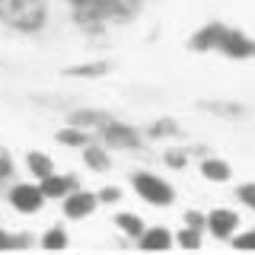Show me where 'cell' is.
Listing matches in <instances>:
<instances>
[{"label": "cell", "instance_id": "1", "mask_svg": "<svg viewBox=\"0 0 255 255\" xmlns=\"http://www.w3.org/2000/svg\"><path fill=\"white\" fill-rule=\"evenodd\" d=\"M51 6L48 0H3L0 3V22L19 35H38L48 26Z\"/></svg>", "mask_w": 255, "mask_h": 255}, {"label": "cell", "instance_id": "2", "mask_svg": "<svg viewBox=\"0 0 255 255\" xmlns=\"http://www.w3.org/2000/svg\"><path fill=\"white\" fill-rule=\"evenodd\" d=\"M131 188L137 191L140 201H147L153 207H172V201H175V188L163 179V175L147 172V169H140V172L131 175Z\"/></svg>", "mask_w": 255, "mask_h": 255}, {"label": "cell", "instance_id": "3", "mask_svg": "<svg viewBox=\"0 0 255 255\" xmlns=\"http://www.w3.org/2000/svg\"><path fill=\"white\" fill-rule=\"evenodd\" d=\"M6 204H10L16 214H22V217H35L48 204V198L42 195L38 182L32 179V182H13V185L6 188Z\"/></svg>", "mask_w": 255, "mask_h": 255}, {"label": "cell", "instance_id": "4", "mask_svg": "<svg viewBox=\"0 0 255 255\" xmlns=\"http://www.w3.org/2000/svg\"><path fill=\"white\" fill-rule=\"evenodd\" d=\"M96 134H99V140L106 143V147H118V150H140L143 147V134L134 125L118 122V118L106 122Z\"/></svg>", "mask_w": 255, "mask_h": 255}, {"label": "cell", "instance_id": "5", "mask_svg": "<svg viewBox=\"0 0 255 255\" xmlns=\"http://www.w3.org/2000/svg\"><path fill=\"white\" fill-rule=\"evenodd\" d=\"M217 54L230 61H255V38H249L243 29H230L223 32L220 45H217Z\"/></svg>", "mask_w": 255, "mask_h": 255}, {"label": "cell", "instance_id": "6", "mask_svg": "<svg viewBox=\"0 0 255 255\" xmlns=\"http://www.w3.org/2000/svg\"><path fill=\"white\" fill-rule=\"evenodd\" d=\"M96 207H99V198H96V191H86V188H74L67 191V195L61 198V211L67 220H86L96 214Z\"/></svg>", "mask_w": 255, "mask_h": 255}, {"label": "cell", "instance_id": "7", "mask_svg": "<svg viewBox=\"0 0 255 255\" xmlns=\"http://www.w3.org/2000/svg\"><path fill=\"white\" fill-rule=\"evenodd\" d=\"M236 227H239L236 211H230V207H214V211H207V227L204 230L214 239H223V243H227V239L236 233Z\"/></svg>", "mask_w": 255, "mask_h": 255}, {"label": "cell", "instance_id": "8", "mask_svg": "<svg viewBox=\"0 0 255 255\" xmlns=\"http://www.w3.org/2000/svg\"><path fill=\"white\" fill-rule=\"evenodd\" d=\"M223 32H227V22H207V26H201V29L195 32V35L188 38V51H195V54L217 51Z\"/></svg>", "mask_w": 255, "mask_h": 255}, {"label": "cell", "instance_id": "9", "mask_svg": "<svg viewBox=\"0 0 255 255\" xmlns=\"http://www.w3.org/2000/svg\"><path fill=\"white\" fill-rule=\"evenodd\" d=\"M80 185L77 182V175L74 172H64V175H58V172H51V175H45V179H38V188H42V195L48 198V201H61L67 191H74Z\"/></svg>", "mask_w": 255, "mask_h": 255}, {"label": "cell", "instance_id": "10", "mask_svg": "<svg viewBox=\"0 0 255 255\" xmlns=\"http://www.w3.org/2000/svg\"><path fill=\"white\" fill-rule=\"evenodd\" d=\"M134 243H137L140 249H147V252H166L169 246H175V239H172V233L166 227H143V233L134 239Z\"/></svg>", "mask_w": 255, "mask_h": 255}, {"label": "cell", "instance_id": "11", "mask_svg": "<svg viewBox=\"0 0 255 255\" xmlns=\"http://www.w3.org/2000/svg\"><path fill=\"white\" fill-rule=\"evenodd\" d=\"M106 122H112V115L106 109H74L67 115V125L83 128V131H99Z\"/></svg>", "mask_w": 255, "mask_h": 255}, {"label": "cell", "instance_id": "12", "mask_svg": "<svg viewBox=\"0 0 255 255\" xmlns=\"http://www.w3.org/2000/svg\"><path fill=\"white\" fill-rule=\"evenodd\" d=\"M143 3L147 0H102V6L109 13V22H128L134 16H140Z\"/></svg>", "mask_w": 255, "mask_h": 255}, {"label": "cell", "instance_id": "13", "mask_svg": "<svg viewBox=\"0 0 255 255\" xmlns=\"http://www.w3.org/2000/svg\"><path fill=\"white\" fill-rule=\"evenodd\" d=\"M80 156H83V166L93 169V172H109L112 169V156H109L106 143H99V140H90L80 150Z\"/></svg>", "mask_w": 255, "mask_h": 255}, {"label": "cell", "instance_id": "14", "mask_svg": "<svg viewBox=\"0 0 255 255\" xmlns=\"http://www.w3.org/2000/svg\"><path fill=\"white\" fill-rule=\"evenodd\" d=\"M201 175H204L207 182H214V185H223V182L233 179V169H230L227 159L207 153V156H201Z\"/></svg>", "mask_w": 255, "mask_h": 255}, {"label": "cell", "instance_id": "15", "mask_svg": "<svg viewBox=\"0 0 255 255\" xmlns=\"http://www.w3.org/2000/svg\"><path fill=\"white\" fill-rule=\"evenodd\" d=\"M112 70V61H83V64H70L64 70V77H74V80H99Z\"/></svg>", "mask_w": 255, "mask_h": 255}, {"label": "cell", "instance_id": "16", "mask_svg": "<svg viewBox=\"0 0 255 255\" xmlns=\"http://www.w3.org/2000/svg\"><path fill=\"white\" fill-rule=\"evenodd\" d=\"M26 172L32 179H45V175L54 172V159L45 153V150H26Z\"/></svg>", "mask_w": 255, "mask_h": 255}, {"label": "cell", "instance_id": "17", "mask_svg": "<svg viewBox=\"0 0 255 255\" xmlns=\"http://www.w3.org/2000/svg\"><path fill=\"white\" fill-rule=\"evenodd\" d=\"M54 140H58L61 147H70V150H83L86 143L93 140V131H83V128H74V125H67V128H61V131L54 134Z\"/></svg>", "mask_w": 255, "mask_h": 255}, {"label": "cell", "instance_id": "18", "mask_svg": "<svg viewBox=\"0 0 255 255\" xmlns=\"http://www.w3.org/2000/svg\"><path fill=\"white\" fill-rule=\"evenodd\" d=\"M38 246L48 249V252H61V249H67V246H70V236H67V230H64V227H48L45 233H42V239H38Z\"/></svg>", "mask_w": 255, "mask_h": 255}, {"label": "cell", "instance_id": "19", "mask_svg": "<svg viewBox=\"0 0 255 255\" xmlns=\"http://www.w3.org/2000/svg\"><path fill=\"white\" fill-rule=\"evenodd\" d=\"M147 134L150 140H169V137H179V125L172 122V118H156V122L147 125Z\"/></svg>", "mask_w": 255, "mask_h": 255}, {"label": "cell", "instance_id": "20", "mask_svg": "<svg viewBox=\"0 0 255 255\" xmlns=\"http://www.w3.org/2000/svg\"><path fill=\"white\" fill-rule=\"evenodd\" d=\"M112 223H115V227L122 230L125 236H131V239H137V236L143 233V227H147V223H143V220L137 217V214H131V211H122V214H115V220H112Z\"/></svg>", "mask_w": 255, "mask_h": 255}, {"label": "cell", "instance_id": "21", "mask_svg": "<svg viewBox=\"0 0 255 255\" xmlns=\"http://www.w3.org/2000/svg\"><path fill=\"white\" fill-rule=\"evenodd\" d=\"M204 112L211 115H223V118H236V115H246V109L239 102H220V99H211V102H201Z\"/></svg>", "mask_w": 255, "mask_h": 255}, {"label": "cell", "instance_id": "22", "mask_svg": "<svg viewBox=\"0 0 255 255\" xmlns=\"http://www.w3.org/2000/svg\"><path fill=\"white\" fill-rule=\"evenodd\" d=\"M13 182H16V159L6 150H0V191H6Z\"/></svg>", "mask_w": 255, "mask_h": 255}, {"label": "cell", "instance_id": "23", "mask_svg": "<svg viewBox=\"0 0 255 255\" xmlns=\"http://www.w3.org/2000/svg\"><path fill=\"white\" fill-rule=\"evenodd\" d=\"M172 239H175V246H182V249H201V243H204L201 230H195V227H182Z\"/></svg>", "mask_w": 255, "mask_h": 255}, {"label": "cell", "instance_id": "24", "mask_svg": "<svg viewBox=\"0 0 255 255\" xmlns=\"http://www.w3.org/2000/svg\"><path fill=\"white\" fill-rule=\"evenodd\" d=\"M236 201H243L249 211H255V182H243V185H236Z\"/></svg>", "mask_w": 255, "mask_h": 255}, {"label": "cell", "instance_id": "25", "mask_svg": "<svg viewBox=\"0 0 255 255\" xmlns=\"http://www.w3.org/2000/svg\"><path fill=\"white\" fill-rule=\"evenodd\" d=\"M163 163L169 166V169H185V166H188V153H185V150H166Z\"/></svg>", "mask_w": 255, "mask_h": 255}, {"label": "cell", "instance_id": "26", "mask_svg": "<svg viewBox=\"0 0 255 255\" xmlns=\"http://www.w3.org/2000/svg\"><path fill=\"white\" fill-rule=\"evenodd\" d=\"M96 198H99V204H115V201H122V188L118 185H102L96 191Z\"/></svg>", "mask_w": 255, "mask_h": 255}, {"label": "cell", "instance_id": "27", "mask_svg": "<svg viewBox=\"0 0 255 255\" xmlns=\"http://www.w3.org/2000/svg\"><path fill=\"white\" fill-rule=\"evenodd\" d=\"M185 227H195V230H201L204 233V227H207V214H201V211H185Z\"/></svg>", "mask_w": 255, "mask_h": 255}, {"label": "cell", "instance_id": "28", "mask_svg": "<svg viewBox=\"0 0 255 255\" xmlns=\"http://www.w3.org/2000/svg\"><path fill=\"white\" fill-rule=\"evenodd\" d=\"M230 239H233L236 249H255V230H249V233H239V236L233 233Z\"/></svg>", "mask_w": 255, "mask_h": 255}, {"label": "cell", "instance_id": "29", "mask_svg": "<svg viewBox=\"0 0 255 255\" xmlns=\"http://www.w3.org/2000/svg\"><path fill=\"white\" fill-rule=\"evenodd\" d=\"M0 249H16V233H6L0 227Z\"/></svg>", "mask_w": 255, "mask_h": 255}, {"label": "cell", "instance_id": "30", "mask_svg": "<svg viewBox=\"0 0 255 255\" xmlns=\"http://www.w3.org/2000/svg\"><path fill=\"white\" fill-rule=\"evenodd\" d=\"M70 3V10H77V6H86V3H93V0H67Z\"/></svg>", "mask_w": 255, "mask_h": 255}, {"label": "cell", "instance_id": "31", "mask_svg": "<svg viewBox=\"0 0 255 255\" xmlns=\"http://www.w3.org/2000/svg\"><path fill=\"white\" fill-rule=\"evenodd\" d=\"M0 3H3V0H0Z\"/></svg>", "mask_w": 255, "mask_h": 255}]
</instances>
